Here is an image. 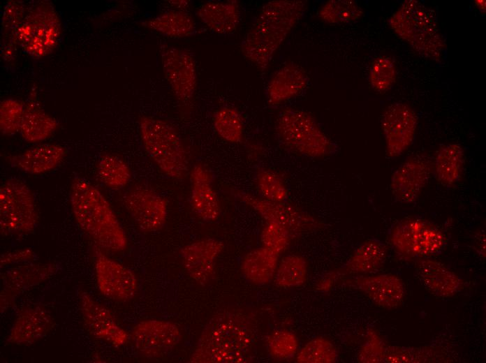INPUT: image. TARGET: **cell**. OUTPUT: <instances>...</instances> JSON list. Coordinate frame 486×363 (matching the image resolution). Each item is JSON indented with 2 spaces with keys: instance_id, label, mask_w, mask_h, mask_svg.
Here are the masks:
<instances>
[{
  "instance_id": "cell-32",
  "label": "cell",
  "mask_w": 486,
  "mask_h": 363,
  "mask_svg": "<svg viewBox=\"0 0 486 363\" xmlns=\"http://www.w3.org/2000/svg\"><path fill=\"white\" fill-rule=\"evenodd\" d=\"M308 274L306 259L297 254L283 257L274 275L275 284L282 288L299 287L304 283Z\"/></svg>"
},
{
  "instance_id": "cell-17",
  "label": "cell",
  "mask_w": 486,
  "mask_h": 363,
  "mask_svg": "<svg viewBox=\"0 0 486 363\" xmlns=\"http://www.w3.org/2000/svg\"><path fill=\"white\" fill-rule=\"evenodd\" d=\"M433 167L431 159L415 154L408 158L393 172L390 180L391 193L400 203H412L427 185Z\"/></svg>"
},
{
  "instance_id": "cell-21",
  "label": "cell",
  "mask_w": 486,
  "mask_h": 363,
  "mask_svg": "<svg viewBox=\"0 0 486 363\" xmlns=\"http://www.w3.org/2000/svg\"><path fill=\"white\" fill-rule=\"evenodd\" d=\"M344 283L359 290L377 306L386 309L399 306L406 293L403 281L390 274L350 279Z\"/></svg>"
},
{
  "instance_id": "cell-47",
  "label": "cell",
  "mask_w": 486,
  "mask_h": 363,
  "mask_svg": "<svg viewBox=\"0 0 486 363\" xmlns=\"http://www.w3.org/2000/svg\"><path fill=\"white\" fill-rule=\"evenodd\" d=\"M477 7L485 12V0H476L474 1Z\"/></svg>"
},
{
  "instance_id": "cell-41",
  "label": "cell",
  "mask_w": 486,
  "mask_h": 363,
  "mask_svg": "<svg viewBox=\"0 0 486 363\" xmlns=\"http://www.w3.org/2000/svg\"><path fill=\"white\" fill-rule=\"evenodd\" d=\"M24 103L13 98L0 102V131L2 135L11 136L20 133Z\"/></svg>"
},
{
  "instance_id": "cell-12",
  "label": "cell",
  "mask_w": 486,
  "mask_h": 363,
  "mask_svg": "<svg viewBox=\"0 0 486 363\" xmlns=\"http://www.w3.org/2000/svg\"><path fill=\"white\" fill-rule=\"evenodd\" d=\"M182 338L179 327L174 323L156 319L145 320L133 328L131 339L142 357L155 360L170 354Z\"/></svg>"
},
{
  "instance_id": "cell-39",
  "label": "cell",
  "mask_w": 486,
  "mask_h": 363,
  "mask_svg": "<svg viewBox=\"0 0 486 363\" xmlns=\"http://www.w3.org/2000/svg\"><path fill=\"white\" fill-rule=\"evenodd\" d=\"M396 65L390 57L381 55L375 58L369 67V81L376 91L390 90L396 81Z\"/></svg>"
},
{
  "instance_id": "cell-30",
  "label": "cell",
  "mask_w": 486,
  "mask_h": 363,
  "mask_svg": "<svg viewBox=\"0 0 486 363\" xmlns=\"http://www.w3.org/2000/svg\"><path fill=\"white\" fill-rule=\"evenodd\" d=\"M279 255L265 247L253 249L247 253L241 262V271L244 278L255 285H265L274 277Z\"/></svg>"
},
{
  "instance_id": "cell-43",
  "label": "cell",
  "mask_w": 486,
  "mask_h": 363,
  "mask_svg": "<svg viewBox=\"0 0 486 363\" xmlns=\"http://www.w3.org/2000/svg\"><path fill=\"white\" fill-rule=\"evenodd\" d=\"M366 337L358 351V361L364 363L383 362L386 346L381 337L372 328L367 329Z\"/></svg>"
},
{
  "instance_id": "cell-26",
  "label": "cell",
  "mask_w": 486,
  "mask_h": 363,
  "mask_svg": "<svg viewBox=\"0 0 486 363\" xmlns=\"http://www.w3.org/2000/svg\"><path fill=\"white\" fill-rule=\"evenodd\" d=\"M308 83V76L302 67L287 63L272 75L267 85V103L276 106L294 98L306 89Z\"/></svg>"
},
{
  "instance_id": "cell-3",
  "label": "cell",
  "mask_w": 486,
  "mask_h": 363,
  "mask_svg": "<svg viewBox=\"0 0 486 363\" xmlns=\"http://www.w3.org/2000/svg\"><path fill=\"white\" fill-rule=\"evenodd\" d=\"M69 198L76 222L100 247L112 252L126 249V235L110 203L95 186L84 178L75 177Z\"/></svg>"
},
{
  "instance_id": "cell-4",
  "label": "cell",
  "mask_w": 486,
  "mask_h": 363,
  "mask_svg": "<svg viewBox=\"0 0 486 363\" xmlns=\"http://www.w3.org/2000/svg\"><path fill=\"white\" fill-rule=\"evenodd\" d=\"M388 23L418 54L434 61L441 59L446 45L433 9L417 0H406Z\"/></svg>"
},
{
  "instance_id": "cell-46",
  "label": "cell",
  "mask_w": 486,
  "mask_h": 363,
  "mask_svg": "<svg viewBox=\"0 0 486 363\" xmlns=\"http://www.w3.org/2000/svg\"><path fill=\"white\" fill-rule=\"evenodd\" d=\"M170 3L177 8H179L180 10H184V8H186L189 5V1H170Z\"/></svg>"
},
{
  "instance_id": "cell-7",
  "label": "cell",
  "mask_w": 486,
  "mask_h": 363,
  "mask_svg": "<svg viewBox=\"0 0 486 363\" xmlns=\"http://www.w3.org/2000/svg\"><path fill=\"white\" fill-rule=\"evenodd\" d=\"M62 31V23L54 4L47 0L34 1L27 6L15 39L24 52L34 59H40L54 50Z\"/></svg>"
},
{
  "instance_id": "cell-9",
  "label": "cell",
  "mask_w": 486,
  "mask_h": 363,
  "mask_svg": "<svg viewBox=\"0 0 486 363\" xmlns=\"http://www.w3.org/2000/svg\"><path fill=\"white\" fill-rule=\"evenodd\" d=\"M34 194L22 180L10 178L0 188V232L6 236L32 232L38 223Z\"/></svg>"
},
{
  "instance_id": "cell-14",
  "label": "cell",
  "mask_w": 486,
  "mask_h": 363,
  "mask_svg": "<svg viewBox=\"0 0 486 363\" xmlns=\"http://www.w3.org/2000/svg\"><path fill=\"white\" fill-rule=\"evenodd\" d=\"M381 125L386 154L395 158L402 155L413 143L418 125L417 114L408 104L396 102L384 110Z\"/></svg>"
},
{
  "instance_id": "cell-25",
  "label": "cell",
  "mask_w": 486,
  "mask_h": 363,
  "mask_svg": "<svg viewBox=\"0 0 486 363\" xmlns=\"http://www.w3.org/2000/svg\"><path fill=\"white\" fill-rule=\"evenodd\" d=\"M415 269L421 283L437 297H452L462 288L463 281L457 274L431 258L418 259Z\"/></svg>"
},
{
  "instance_id": "cell-16",
  "label": "cell",
  "mask_w": 486,
  "mask_h": 363,
  "mask_svg": "<svg viewBox=\"0 0 486 363\" xmlns=\"http://www.w3.org/2000/svg\"><path fill=\"white\" fill-rule=\"evenodd\" d=\"M95 272L98 289L106 297L128 302L135 295L138 281L133 272L100 251L96 253Z\"/></svg>"
},
{
  "instance_id": "cell-15",
  "label": "cell",
  "mask_w": 486,
  "mask_h": 363,
  "mask_svg": "<svg viewBox=\"0 0 486 363\" xmlns=\"http://www.w3.org/2000/svg\"><path fill=\"white\" fill-rule=\"evenodd\" d=\"M387 255L386 245L378 238L363 242L349 260L339 269L323 276L316 284L318 290L327 292L343 276L376 273L383 265Z\"/></svg>"
},
{
  "instance_id": "cell-33",
  "label": "cell",
  "mask_w": 486,
  "mask_h": 363,
  "mask_svg": "<svg viewBox=\"0 0 486 363\" xmlns=\"http://www.w3.org/2000/svg\"><path fill=\"white\" fill-rule=\"evenodd\" d=\"M97 171L100 180L112 189L125 187L131 178V171L127 163L114 154L103 155L98 161Z\"/></svg>"
},
{
  "instance_id": "cell-13",
  "label": "cell",
  "mask_w": 486,
  "mask_h": 363,
  "mask_svg": "<svg viewBox=\"0 0 486 363\" xmlns=\"http://www.w3.org/2000/svg\"><path fill=\"white\" fill-rule=\"evenodd\" d=\"M122 202L138 227L145 232L160 230L168 215L166 199L154 190L142 185L129 188Z\"/></svg>"
},
{
  "instance_id": "cell-10",
  "label": "cell",
  "mask_w": 486,
  "mask_h": 363,
  "mask_svg": "<svg viewBox=\"0 0 486 363\" xmlns=\"http://www.w3.org/2000/svg\"><path fill=\"white\" fill-rule=\"evenodd\" d=\"M234 195L266 222L276 223L286 229L293 239L323 226L311 214L286 202L269 201L242 191H235Z\"/></svg>"
},
{
  "instance_id": "cell-5",
  "label": "cell",
  "mask_w": 486,
  "mask_h": 363,
  "mask_svg": "<svg viewBox=\"0 0 486 363\" xmlns=\"http://www.w3.org/2000/svg\"><path fill=\"white\" fill-rule=\"evenodd\" d=\"M275 131L280 142L302 156L323 158L334 154L338 149L316 119L300 109L282 110L277 117Z\"/></svg>"
},
{
  "instance_id": "cell-2",
  "label": "cell",
  "mask_w": 486,
  "mask_h": 363,
  "mask_svg": "<svg viewBox=\"0 0 486 363\" xmlns=\"http://www.w3.org/2000/svg\"><path fill=\"white\" fill-rule=\"evenodd\" d=\"M307 1H271L263 5L241 43V51L261 71L304 15Z\"/></svg>"
},
{
  "instance_id": "cell-38",
  "label": "cell",
  "mask_w": 486,
  "mask_h": 363,
  "mask_svg": "<svg viewBox=\"0 0 486 363\" xmlns=\"http://www.w3.org/2000/svg\"><path fill=\"white\" fill-rule=\"evenodd\" d=\"M338 351L327 339L316 337L307 342L298 352L296 362L299 363H334L338 361Z\"/></svg>"
},
{
  "instance_id": "cell-37",
  "label": "cell",
  "mask_w": 486,
  "mask_h": 363,
  "mask_svg": "<svg viewBox=\"0 0 486 363\" xmlns=\"http://www.w3.org/2000/svg\"><path fill=\"white\" fill-rule=\"evenodd\" d=\"M256 184L260 197L265 200L286 202L288 191L282 177L268 168H260L256 172Z\"/></svg>"
},
{
  "instance_id": "cell-22",
  "label": "cell",
  "mask_w": 486,
  "mask_h": 363,
  "mask_svg": "<svg viewBox=\"0 0 486 363\" xmlns=\"http://www.w3.org/2000/svg\"><path fill=\"white\" fill-rule=\"evenodd\" d=\"M54 319L44 307L37 305L23 309L17 316L7 341L18 346L33 344L54 328Z\"/></svg>"
},
{
  "instance_id": "cell-8",
  "label": "cell",
  "mask_w": 486,
  "mask_h": 363,
  "mask_svg": "<svg viewBox=\"0 0 486 363\" xmlns=\"http://www.w3.org/2000/svg\"><path fill=\"white\" fill-rule=\"evenodd\" d=\"M390 243L406 260L428 258L439 255L446 245V237L433 223L420 218H404L388 230Z\"/></svg>"
},
{
  "instance_id": "cell-45",
  "label": "cell",
  "mask_w": 486,
  "mask_h": 363,
  "mask_svg": "<svg viewBox=\"0 0 486 363\" xmlns=\"http://www.w3.org/2000/svg\"><path fill=\"white\" fill-rule=\"evenodd\" d=\"M474 249L481 257L485 256V235L484 231L475 237Z\"/></svg>"
},
{
  "instance_id": "cell-36",
  "label": "cell",
  "mask_w": 486,
  "mask_h": 363,
  "mask_svg": "<svg viewBox=\"0 0 486 363\" xmlns=\"http://www.w3.org/2000/svg\"><path fill=\"white\" fill-rule=\"evenodd\" d=\"M363 14L362 8L351 0H330L318 12L319 18L328 24L355 22L360 19Z\"/></svg>"
},
{
  "instance_id": "cell-27",
  "label": "cell",
  "mask_w": 486,
  "mask_h": 363,
  "mask_svg": "<svg viewBox=\"0 0 486 363\" xmlns=\"http://www.w3.org/2000/svg\"><path fill=\"white\" fill-rule=\"evenodd\" d=\"M58 127L55 118L49 114L40 105L37 93L31 91L27 102L20 133L29 143H37L50 138Z\"/></svg>"
},
{
  "instance_id": "cell-23",
  "label": "cell",
  "mask_w": 486,
  "mask_h": 363,
  "mask_svg": "<svg viewBox=\"0 0 486 363\" xmlns=\"http://www.w3.org/2000/svg\"><path fill=\"white\" fill-rule=\"evenodd\" d=\"M212 181L213 176L205 166L196 164L193 167L190 205L193 213L206 222L217 220L221 214L220 202Z\"/></svg>"
},
{
  "instance_id": "cell-11",
  "label": "cell",
  "mask_w": 486,
  "mask_h": 363,
  "mask_svg": "<svg viewBox=\"0 0 486 363\" xmlns=\"http://www.w3.org/2000/svg\"><path fill=\"white\" fill-rule=\"evenodd\" d=\"M164 76L176 98L184 103L192 100L197 88V68L187 50L162 43L160 45Z\"/></svg>"
},
{
  "instance_id": "cell-44",
  "label": "cell",
  "mask_w": 486,
  "mask_h": 363,
  "mask_svg": "<svg viewBox=\"0 0 486 363\" xmlns=\"http://www.w3.org/2000/svg\"><path fill=\"white\" fill-rule=\"evenodd\" d=\"M35 257V253L29 249L6 252L1 255V268L29 262Z\"/></svg>"
},
{
  "instance_id": "cell-24",
  "label": "cell",
  "mask_w": 486,
  "mask_h": 363,
  "mask_svg": "<svg viewBox=\"0 0 486 363\" xmlns=\"http://www.w3.org/2000/svg\"><path fill=\"white\" fill-rule=\"evenodd\" d=\"M66 148L59 144L44 143L7 157L10 166L30 175H40L58 167L66 158Z\"/></svg>"
},
{
  "instance_id": "cell-28",
  "label": "cell",
  "mask_w": 486,
  "mask_h": 363,
  "mask_svg": "<svg viewBox=\"0 0 486 363\" xmlns=\"http://www.w3.org/2000/svg\"><path fill=\"white\" fill-rule=\"evenodd\" d=\"M196 14L213 32L232 34L240 22V2L237 0L207 1L200 6Z\"/></svg>"
},
{
  "instance_id": "cell-34",
  "label": "cell",
  "mask_w": 486,
  "mask_h": 363,
  "mask_svg": "<svg viewBox=\"0 0 486 363\" xmlns=\"http://www.w3.org/2000/svg\"><path fill=\"white\" fill-rule=\"evenodd\" d=\"M213 124L217 134L230 143H240L244 135V123L240 112L231 106L218 109L213 117Z\"/></svg>"
},
{
  "instance_id": "cell-19",
  "label": "cell",
  "mask_w": 486,
  "mask_h": 363,
  "mask_svg": "<svg viewBox=\"0 0 486 363\" xmlns=\"http://www.w3.org/2000/svg\"><path fill=\"white\" fill-rule=\"evenodd\" d=\"M79 306L89 332L96 339L115 347L124 346L129 336L116 321L110 311L96 301L87 292L78 294Z\"/></svg>"
},
{
  "instance_id": "cell-6",
  "label": "cell",
  "mask_w": 486,
  "mask_h": 363,
  "mask_svg": "<svg viewBox=\"0 0 486 363\" xmlns=\"http://www.w3.org/2000/svg\"><path fill=\"white\" fill-rule=\"evenodd\" d=\"M139 131L145 150L161 171L172 179L184 176L188 161L177 129L163 119L142 116Z\"/></svg>"
},
{
  "instance_id": "cell-29",
  "label": "cell",
  "mask_w": 486,
  "mask_h": 363,
  "mask_svg": "<svg viewBox=\"0 0 486 363\" xmlns=\"http://www.w3.org/2000/svg\"><path fill=\"white\" fill-rule=\"evenodd\" d=\"M464 163L463 147L458 143H449L436 152L432 161V173L440 184L450 187L461 179Z\"/></svg>"
},
{
  "instance_id": "cell-20",
  "label": "cell",
  "mask_w": 486,
  "mask_h": 363,
  "mask_svg": "<svg viewBox=\"0 0 486 363\" xmlns=\"http://www.w3.org/2000/svg\"><path fill=\"white\" fill-rule=\"evenodd\" d=\"M223 249L221 241L206 237L182 247L179 255L188 275L198 284L205 286L214 275L216 259Z\"/></svg>"
},
{
  "instance_id": "cell-31",
  "label": "cell",
  "mask_w": 486,
  "mask_h": 363,
  "mask_svg": "<svg viewBox=\"0 0 486 363\" xmlns=\"http://www.w3.org/2000/svg\"><path fill=\"white\" fill-rule=\"evenodd\" d=\"M142 27L171 38L191 36L196 31L192 16L185 10L165 11L156 17L144 20Z\"/></svg>"
},
{
  "instance_id": "cell-35",
  "label": "cell",
  "mask_w": 486,
  "mask_h": 363,
  "mask_svg": "<svg viewBox=\"0 0 486 363\" xmlns=\"http://www.w3.org/2000/svg\"><path fill=\"white\" fill-rule=\"evenodd\" d=\"M26 8L21 1H8L5 5L1 18V52H15V33L24 19Z\"/></svg>"
},
{
  "instance_id": "cell-1",
  "label": "cell",
  "mask_w": 486,
  "mask_h": 363,
  "mask_svg": "<svg viewBox=\"0 0 486 363\" xmlns=\"http://www.w3.org/2000/svg\"><path fill=\"white\" fill-rule=\"evenodd\" d=\"M257 334V320L252 313L238 307L222 309L204 327L189 362H250L255 355Z\"/></svg>"
},
{
  "instance_id": "cell-42",
  "label": "cell",
  "mask_w": 486,
  "mask_h": 363,
  "mask_svg": "<svg viewBox=\"0 0 486 363\" xmlns=\"http://www.w3.org/2000/svg\"><path fill=\"white\" fill-rule=\"evenodd\" d=\"M293 239L288 231L274 222H266L260 234L262 246L280 255Z\"/></svg>"
},
{
  "instance_id": "cell-40",
  "label": "cell",
  "mask_w": 486,
  "mask_h": 363,
  "mask_svg": "<svg viewBox=\"0 0 486 363\" xmlns=\"http://www.w3.org/2000/svg\"><path fill=\"white\" fill-rule=\"evenodd\" d=\"M268 353L274 359L287 360L293 358L298 349V340L292 332L276 329L266 337Z\"/></svg>"
},
{
  "instance_id": "cell-18",
  "label": "cell",
  "mask_w": 486,
  "mask_h": 363,
  "mask_svg": "<svg viewBox=\"0 0 486 363\" xmlns=\"http://www.w3.org/2000/svg\"><path fill=\"white\" fill-rule=\"evenodd\" d=\"M57 270L53 263L26 262L13 265L1 272L0 306L1 313L25 290L43 282Z\"/></svg>"
}]
</instances>
